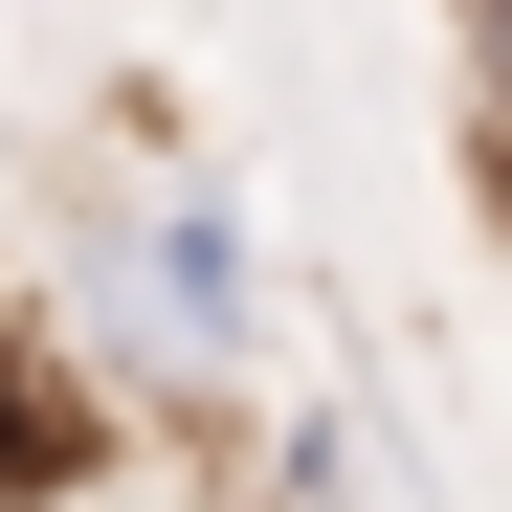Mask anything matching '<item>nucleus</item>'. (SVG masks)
Segmentation results:
<instances>
[{
	"instance_id": "f257e3e1",
	"label": "nucleus",
	"mask_w": 512,
	"mask_h": 512,
	"mask_svg": "<svg viewBox=\"0 0 512 512\" xmlns=\"http://www.w3.org/2000/svg\"><path fill=\"white\" fill-rule=\"evenodd\" d=\"M90 446H112V401L0 312V512H67V490H90Z\"/></svg>"
},
{
	"instance_id": "f03ea898",
	"label": "nucleus",
	"mask_w": 512,
	"mask_h": 512,
	"mask_svg": "<svg viewBox=\"0 0 512 512\" xmlns=\"http://www.w3.org/2000/svg\"><path fill=\"white\" fill-rule=\"evenodd\" d=\"M468 112H490V156H512V0H468Z\"/></svg>"
},
{
	"instance_id": "7ed1b4c3",
	"label": "nucleus",
	"mask_w": 512,
	"mask_h": 512,
	"mask_svg": "<svg viewBox=\"0 0 512 512\" xmlns=\"http://www.w3.org/2000/svg\"><path fill=\"white\" fill-rule=\"evenodd\" d=\"M268 512H357V468H268Z\"/></svg>"
}]
</instances>
